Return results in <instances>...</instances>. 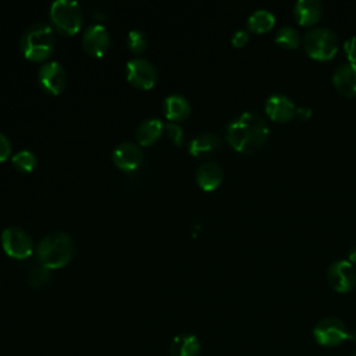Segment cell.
I'll return each mask as SVG.
<instances>
[{
    "label": "cell",
    "mask_w": 356,
    "mask_h": 356,
    "mask_svg": "<svg viewBox=\"0 0 356 356\" xmlns=\"http://www.w3.org/2000/svg\"><path fill=\"white\" fill-rule=\"evenodd\" d=\"M227 142L241 153H254L263 147L268 138L264 118L253 111H245L227 125Z\"/></svg>",
    "instance_id": "1"
},
{
    "label": "cell",
    "mask_w": 356,
    "mask_h": 356,
    "mask_svg": "<svg viewBox=\"0 0 356 356\" xmlns=\"http://www.w3.org/2000/svg\"><path fill=\"white\" fill-rule=\"evenodd\" d=\"M39 263L49 270L60 268L70 263L74 254L72 238L67 232H51L44 235L36 248Z\"/></svg>",
    "instance_id": "2"
},
{
    "label": "cell",
    "mask_w": 356,
    "mask_h": 356,
    "mask_svg": "<svg viewBox=\"0 0 356 356\" xmlns=\"http://www.w3.org/2000/svg\"><path fill=\"white\" fill-rule=\"evenodd\" d=\"M54 44L53 28L44 22H35L21 36V50L25 58L42 61L50 56Z\"/></svg>",
    "instance_id": "3"
},
{
    "label": "cell",
    "mask_w": 356,
    "mask_h": 356,
    "mask_svg": "<svg viewBox=\"0 0 356 356\" xmlns=\"http://www.w3.org/2000/svg\"><path fill=\"white\" fill-rule=\"evenodd\" d=\"M303 47L310 58L327 61L338 51V38L330 28H313L306 32L303 38Z\"/></svg>",
    "instance_id": "4"
},
{
    "label": "cell",
    "mask_w": 356,
    "mask_h": 356,
    "mask_svg": "<svg viewBox=\"0 0 356 356\" xmlns=\"http://www.w3.org/2000/svg\"><path fill=\"white\" fill-rule=\"evenodd\" d=\"M50 19L53 25L67 33L74 35L82 25V10L78 1L56 0L50 6Z\"/></svg>",
    "instance_id": "5"
},
{
    "label": "cell",
    "mask_w": 356,
    "mask_h": 356,
    "mask_svg": "<svg viewBox=\"0 0 356 356\" xmlns=\"http://www.w3.org/2000/svg\"><path fill=\"white\" fill-rule=\"evenodd\" d=\"M3 250L13 259H26L33 252V241L31 235L21 227L11 225L1 232Z\"/></svg>",
    "instance_id": "6"
},
{
    "label": "cell",
    "mask_w": 356,
    "mask_h": 356,
    "mask_svg": "<svg viewBox=\"0 0 356 356\" xmlns=\"http://www.w3.org/2000/svg\"><path fill=\"white\" fill-rule=\"evenodd\" d=\"M313 335L323 346H338L352 338L345 323L337 317H325L320 320L313 330Z\"/></svg>",
    "instance_id": "7"
},
{
    "label": "cell",
    "mask_w": 356,
    "mask_h": 356,
    "mask_svg": "<svg viewBox=\"0 0 356 356\" xmlns=\"http://www.w3.org/2000/svg\"><path fill=\"white\" fill-rule=\"evenodd\" d=\"M127 79L136 88L150 89L157 81L156 67L143 57H135L128 60L125 65Z\"/></svg>",
    "instance_id": "8"
},
{
    "label": "cell",
    "mask_w": 356,
    "mask_h": 356,
    "mask_svg": "<svg viewBox=\"0 0 356 356\" xmlns=\"http://www.w3.org/2000/svg\"><path fill=\"white\" fill-rule=\"evenodd\" d=\"M327 280L334 291L345 293L352 291L356 285V270L349 260L341 259L330 264Z\"/></svg>",
    "instance_id": "9"
},
{
    "label": "cell",
    "mask_w": 356,
    "mask_h": 356,
    "mask_svg": "<svg viewBox=\"0 0 356 356\" xmlns=\"http://www.w3.org/2000/svg\"><path fill=\"white\" fill-rule=\"evenodd\" d=\"M38 81L47 93L58 95L67 86V72L58 61H47L40 67Z\"/></svg>",
    "instance_id": "10"
},
{
    "label": "cell",
    "mask_w": 356,
    "mask_h": 356,
    "mask_svg": "<svg viewBox=\"0 0 356 356\" xmlns=\"http://www.w3.org/2000/svg\"><path fill=\"white\" fill-rule=\"evenodd\" d=\"M82 46L86 53L95 57H102L110 46V33L102 24L89 25L82 35Z\"/></svg>",
    "instance_id": "11"
},
{
    "label": "cell",
    "mask_w": 356,
    "mask_h": 356,
    "mask_svg": "<svg viewBox=\"0 0 356 356\" xmlns=\"http://www.w3.org/2000/svg\"><path fill=\"white\" fill-rule=\"evenodd\" d=\"M264 111L275 122H288L295 117L296 106L288 96L275 93L266 99Z\"/></svg>",
    "instance_id": "12"
},
{
    "label": "cell",
    "mask_w": 356,
    "mask_h": 356,
    "mask_svg": "<svg viewBox=\"0 0 356 356\" xmlns=\"http://www.w3.org/2000/svg\"><path fill=\"white\" fill-rule=\"evenodd\" d=\"M113 160L118 168L134 171L142 164L143 153L139 145L134 142H121L113 150Z\"/></svg>",
    "instance_id": "13"
},
{
    "label": "cell",
    "mask_w": 356,
    "mask_h": 356,
    "mask_svg": "<svg viewBox=\"0 0 356 356\" xmlns=\"http://www.w3.org/2000/svg\"><path fill=\"white\" fill-rule=\"evenodd\" d=\"M332 83L342 96L356 97V64L338 65L332 74Z\"/></svg>",
    "instance_id": "14"
},
{
    "label": "cell",
    "mask_w": 356,
    "mask_h": 356,
    "mask_svg": "<svg viewBox=\"0 0 356 356\" xmlns=\"http://www.w3.org/2000/svg\"><path fill=\"white\" fill-rule=\"evenodd\" d=\"M323 6L318 0H298L293 6V17L302 26H310L320 21Z\"/></svg>",
    "instance_id": "15"
},
{
    "label": "cell",
    "mask_w": 356,
    "mask_h": 356,
    "mask_svg": "<svg viewBox=\"0 0 356 356\" xmlns=\"http://www.w3.org/2000/svg\"><path fill=\"white\" fill-rule=\"evenodd\" d=\"M224 178L221 165L216 161H204L196 170V182L203 191L216 189Z\"/></svg>",
    "instance_id": "16"
},
{
    "label": "cell",
    "mask_w": 356,
    "mask_h": 356,
    "mask_svg": "<svg viewBox=\"0 0 356 356\" xmlns=\"http://www.w3.org/2000/svg\"><path fill=\"white\" fill-rule=\"evenodd\" d=\"M221 147V138L214 132H204L195 136L189 143V153L196 157H207Z\"/></svg>",
    "instance_id": "17"
},
{
    "label": "cell",
    "mask_w": 356,
    "mask_h": 356,
    "mask_svg": "<svg viewBox=\"0 0 356 356\" xmlns=\"http://www.w3.org/2000/svg\"><path fill=\"white\" fill-rule=\"evenodd\" d=\"M163 110L165 117L170 121H182L185 120L191 113V104L188 99L182 95L172 93L168 95L163 102Z\"/></svg>",
    "instance_id": "18"
},
{
    "label": "cell",
    "mask_w": 356,
    "mask_h": 356,
    "mask_svg": "<svg viewBox=\"0 0 356 356\" xmlns=\"http://www.w3.org/2000/svg\"><path fill=\"white\" fill-rule=\"evenodd\" d=\"M163 128H164V125H163L160 118L150 117V118L143 120L135 131V136H136L138 143L142 145V146L152 145L153 142H156L159 139V136L163 132Z\"/></svg>",
    "instance_id": "19"
},
{
    "label": "cell",
    "mask_w": 356,
    "mask_h": 356,
    "mask_svg": "<svg viewBox=\"0 0 356 356\" xmlns=\"http://www.w3.org/2000/svg\"><path fill=\"white\" fill-rule=\"evenodd\" d=\"M200 342L192 334L177 335L170 345L171 356H199Z\"/></svg>",
    "instance_id": "20"
},
{
    "label": "cell",
    "mask_w": 356,
    "mask_h": 356,
    "mask_svg": "<svg viewBox=\"0 0 356 356\" xmlns=\"http://www.w3.org/2000/svg\"><path fill=\"white\" fill-rule=\"evenodd\" d=\"M274 24H275L274 14L264 8L256 10L248 17V29L256 33H264L271 31Z\"/></svg>",
    "instance_id": "21"
},
{
    "label": "cell",
    "mask_w": 356,
    "mask_h": 356,
    "mask_svg": "<svg viewBox=\"0 0 356 356\" xmlns=\"http://www.w3.org/2000/svg\"><path fill=\"white\" fill-rule=\"evenodd\" d=\"M274 40L280 47L291 50L296 49L300 44V35L293 26L282 25L281 28H278Z\"/></svg>",
    "instance_id": "22"
},
{
    "label": "cell",
    "mask_w": 356,
    "mask_h": 356,
    "mask_svg": "<svg viewBox=\"0 0 356 356\" xmlns=\"http://www.w3.org/2000/svg\"><path fill=\"white\" fill-rule=\"evenodd\" d=\"M13 164L21 170V171H25V172H29L32 171L35 167H36V163H38V159L35 156L33 152L28 150V149H24V150H19L17 152L14 156H13Z\"/></svg>",
    "instance_id": "23"
},
{
    "label": "cell",
    "mask_w": 356,
    "mask_h": 356,
    "mask_svg": "<svg viewBox=\"0 0 356 356\" xmlns=\"http://www.w3.org/2000/svg\"><path fill=\"white\" fill-rule=\"evenodd\" d=\"M50 278V273H49V268L42 266V264H38V266H32L29 270H28V274H26V282L33 286V288H38V286H42L43 284L47 282V280Z\"/></svg>",
    "instance_id": "24"
},
{
    "label": "cell",
    "mask_w": 356,
    "mask_h": 356,
    "mask_svg": "<svg viewBox=\"0 0 356 356\" xmlns=\"http://www.w3.org/2000/svg\"><path fill=\"white\" fill-rule=\"evenodd\" d=\"M127 43L134 53H142L147 47V36L142 29H132L128 32Z\"/></svg>",
    "instance_id": "25"
},
{
    "label": "cell",
    "mask_w": 356,
    "mask_h": 356,
    "mask_svg": "<svg viewBox=\"0 0 356 356\" xmlns=\"http://www.w3.org/2000/svg\"><path fill=\"white\" fill-rule=\"evenodd\" d=\"M165 131H167V135L168 138L175 143V145H181L182 143V139H184V129L179 124L174 122V121H170L164 125Z\"/></svg>",
    "instance_id": "26"
},
{
    "label": "cell",
    "mask_w": 356,
    "mask_h": 356,
    "mask_svg": "<svg viewBox=\"0 0 356 356\" xmlns=\"http://www.w3.org/2000/svg\"><path fill=\"white\" fill-rule=\"evenodd\" d=\"M343 53L349 63L356 64V36H352L343 43Z\"/></svg>",
    "instance_id": "27"
},
{
    "label": "cell",
    "mask_w": 356,
    "mask_h": 356,
    "mask_svg": "<svg viewBox=\"0 0 356 356\" xmlns=\"http://www.w3.org/2000/svg\"><path fill=\"white\" fill-rule=\"evenodd\" d=\"M11 154V142L10 139L0 132V161H4Z\"/></svg>",
    "instance_id": "28"
},
{
    "label": "cell",
    "mask_w": 356,
    "mask_h": 356,
    "mask_svg": "<svg viewBox=\"0 0 356 356\" xmlns=\"http://www.w3.org/2000/svg\"><path fill=\"white\" fill-rule=\"evenodd\" d=\"M231 42H232V44H234L235 47H243V46L249 42V32L245 31V29L236 31V32L232 35Z\"/></svg>",
    "instance_id": "29"
},
{
    "label": "cell",
    "mask_w": 356,
    "mask_h": 356,
    "mask_svg": "<svg viewBox=\"0 0 356 356\" xmlns=\"http://www.w3.org/2000/svg\"><path fill=\"white\" fill-rule=\"evenodd\" d=\"M295 117H298V118L302 120V121H306V120H309V118L312 117V108L303 107V106L296 107V114H295Z\"/></svg>",
    "instance_id": "30"
},
{
    "label": "cell",
    "mask_w": 356,
    "mask_h": 356,
    "mask_svg": "<svg viewBox=\"0 0 356 356\" xmlns=\"http://www.w3.org/2000/svg\"><path fill=\"white\" fill-rule=\"evenodd\" d=\"M348 257H349L350 263H356V243L350 246V249L348 252Z\"/></svg>",
    "instance_id": "31"
},
{
    "label": "cell",
    "mask_w": 356,
    "mask_h": 356,
    "mask_svg": "<svg viewBox=\"0 0 356 356\" xmlns=\"http://www.w3.org/2000/svg\"><path fill=\"white\" fill-rule=\"evenodd\" d=\"M355 356H356V353H355Z\"/></svg>",
    "instance_id": "32"
}]
</instances>
